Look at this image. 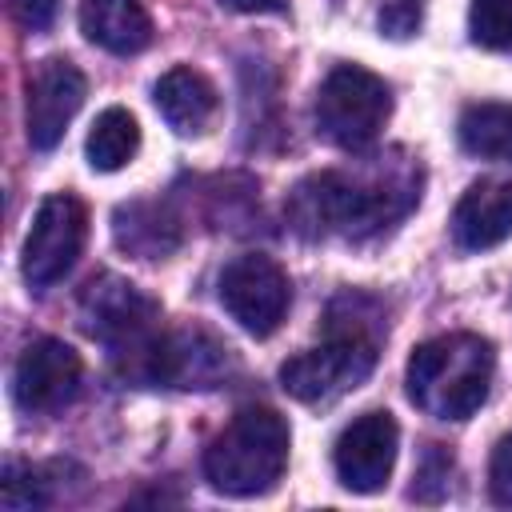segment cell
Returning a JSON list of instances; mask_svg holds the SVG:
<instances>
[{"instance_id": "6da1fadb", "label": "cell", "mask_w": 512, "mask_h": 512, "mask_svg": "<svg viewBox=\"0 0 512 512\" xmlns=\"http://www.w3.org/2000/svg\"><path fill=\"white\" fill-rule=\"evenodd\" d=\"M492 344L472 332L432 336L412 348L408 356V396L420 412L436 420H468L492 384Z\"/></svg>"}, {"instance_id": "7a4b0ae2", "label": "cell", "mask_w": 512, "mask_h": 512, "mask_svg": "<svg viewBox=\"0 0 512 512\" xmlns=\"http://www.w3.org/2000/svg\"><path fill=\"white\" fill-rule=\"evenodd\" d=\"M412 196L416 192L396 196V188L360 184L340 172H312L288 192L284 212H288V224L308 240L364 236V232H376L380 224H388L392 216H400L412 204Z\"/></svg>"}, {"instance_id": "3957f363", "label": "cell", "mask_w": 512, "mask_h": 512, "mask_svg": "<svg viewBox=\"0 0 512 512\" xmlns=\"http://www.w3.org/2000/svg\"><path fill=\"white\" fill-rule=\"evenodd\" d=\"M288 464V424L272 408H240L204 448V476L224 496L268 492Z\"/></svg>"}, {"instance_id": "277c9868", "label": "cell", "mask_w": 512, "mask_h": 512, "mask_svg": "<svg viewBox=\"0 0 512 512\" xmlns=\"http://www.w3.org/2000/svg\"><path fill=\"white\" fill-rule=\"evenodd\" d=\"M80 320L124 368V376L152 384L160 352V304L120 276H96L80 292Z\"/></svg>"}, {"instance_id": "5b68a950", "label": "cell", "mask_w": 512, "mask_h": 512, "mask_svg": "<svg viewBox=\"0 0 512 512\" xmlns=\"http://www.w3.org/2000/svg\"><path fill=\"white\" fill-rule=\"evenodd\" d=\"M376 368V332H364V324H328V340L320 348H308L280 368V384L300 404H324L368 380Z\"/></svg>"}, {"instance_id": "8992f818", "label": "cell", "mask_w": 512, "mask_h": 512, "mask_svg": "<svg viewBox=\"0 0 512 512\" xmlns=\"http://www.w3.org/2000/svg\"><path fill=\"white\" fill-rule=\"evenodd\" d=\"M388 112H392L388 84L360 64H336L320 80L316 132L336 148H348V152L368 148L388 124Z\"/></svg>"}, {"instance_id": "52a82bcc", "label": "cell", "mask_w": 512, "mask_h": 512, "mask_svg": "<svg viewBox=\"0 0 512 512\" xmlns=\"http://www.w3.org/2000/svg\"><path fill=\"white\" fill-rule=\"evenodd\" d=\"M84 236H88L84 204L68 192L44 196L28 224L24 252H20V272L28 288H52L56 280H64L84 248Z\"/></svg>"}, {"instance_id": "ba28073f", "label": "cell", "mask_w": 512, "mask_h": 512, "mask_svg": "<svg viewBox=\"0 0 512 512\" xmlns=\"http://www.w3.org/2000/svg\"><path fill=\"white\" fill-rule=\"evenodd\" d=\"M220 304L248 336H272L292 304V284L272 256L248 252L220 272Z\"/></svg>"}, {"instance_id": "9c48e42d", "label": "cell", "mask_w": 512, "mask_h": 512, "mask_svg": "<svg viewBox=\"0 0 512 512\" xmlns=\"http://www.w3.org/2000/svg\"><path fill=\"white\" fill-rule=\"evenodd\" d=\"M396 444H400V428L388 412H364L356 416L336 448H332V464H336V476L348 492H360V496H372L388 484L392 476V464H396Z\"/></svg>"}, {"instance_id": "30bf717a", "label": "cell", "mask_w": 512, "mask_h": 512, "mask_svg": "<svg viewBox=\"0 0 512 512\" xmlns=\"http://www.w3.org/2000/svg\"><path fill=\"white\" fill-rule=\"evenodd\" d=\"M80 356L56 336L32 340L12 368V396L24 412H56L80 388Z\"/></svg>"}, {"instance_id": "8fae6325", "label": "cell", "mask_w": 512, "mask_h": 512, "mask_svg": "<svg viewBox=\"0 0 512 512\" xmlns=\"http://www.w3.org/2000/svg\"><path fill=\"white\" fill-rule=\"evenodd\" d=\"M84 104V76L68 60H44L28 84V140L32 148L48 152L64 140L72 116Z\"/></svg>"}, {"instance_id": "7c38bea8", "label": "cell", "mask_w": 512, "mask_h": 512, "mask_svg": "<svg viewBox=\"0 0 512 512\" xmlns=\"http://www.w3.org/2000/svg\"><path fill=\"white\" fill-rule=\"evenodd\" d=\"M512 236V180H476L452 208V240L464 252L496 248Z\"/></svg>"}, {"instance_id": "4fadbf2b", "label": "cell", "mask_w": 512, "mask_h": 512, "mask_svg": "<svg viewBox=\"0 0 512 512\" xmlns=\"http://www.w3.org/2000/svg\"><path fill=\"white\" fill-rule=\"evenodd\" d=\"M152 100H156V112L164 116V124L176 136H200L212 124L216 108H220L216 84L196 68H168L156 80Z\"/></svg>"}, {"instance_id": "5bb4252c", "label": "cell", "mask_w": 512, "mask_h": 512, "mask_svg": "<svg viewBox=\"0 0 512 512\" xmlns=\"http://www.w3.org/2000/svg\"><path fill=\"white\" fill-rule=\"evenodd\" d=\"M80 32L112 56H136L152 44V20L140 0H80Z\"/></svg>"}, {"instance_id": "9a60e30c", "label": "cell", "mask_w": 512, "mask_h": 512, "mask_svg": "<svg viewBox=\"0 0 512 512\" xmlns=\"http://www.w3.org/2000/svg\"><path fill=\"white\" fill-rule=\"evenodd\" d=\"M456 136H460L464 152L512 164V104H504V100L468 104L456 120Z\"/></svg>"}, {"instance_id": "2e32d148", "label": "cell", "mask_w": 512, "mask_h": 512, "mask_svg": "<svg viewBox=\"0 0 512 512\" xmlns=\"http://www.w3.org/2000/svg\"><path fill=\"white\" fill-rule=\"evenodd\" d=\"M84 152H88V164L96 172L124 168L140 152V124H136V116L128 108H104L92 120V128H88Z\"/></svg>"}, {"instance_id": "e0dca14e", "label": "cell", "mask_w": 512, "mask_h": 512, "mask_svg": "<svg viewBox=\"0 0 512 512\" xmlns=\"http://www.w3.org/2000/svg\"><path fill=\"white\" fill-rule=\"evenodd\" d=\"M116 244L136 252V256L156 260V256H164V252H172L180 244V232H176V224L160 208L128 204V208L116 212Z\"/></svg>"}, {"instance_id": "ac0fdd59", "label": "cell", "mask_w": 512, "mask_h": 512, "mask_svg": "<svg viewBox=\"0 0 512 512\" xmlns=\"http://www.w3.org/2000/svg\"><path fill=\"white\" fill-rule=\"evenodd\" d=\"M0 500H4L8 512L44 508V504H48V480H44V472L32 468V464L8 460V464H4V480H0Z\"/></svg>"}, {"instance_id": "d6986e66", "label": "cell", "mask_w": 512, "mask_h": 512, "mask_svg": "<svg viewBox=\"0 0 512 512\" xmlns=\"http://www.w3.org/2000/svg\"><path fill=\"white\" fill-rule=\"evenodd\" d=\"M468 32L480 48H508L512 44V0H472L468 8Z\"/></svg>"}, {"instance_id": "ffe728a7", "label": "cell", "mask_w": 512, "mask_h": 512, "mask_svg": "<svg viewBox=\"0 0 512 512\" xmlns=\"http://www.w3.org/2000/svg\"><path fill=\"white\" fill-rule=\"evenodd\" d=\"M424 4L428 0H376V24L380 36L388 40H408L424 24Z\"/></svg>"}, {"instance_id": "44dd1931", "label": "cell", "mask_w": 512, "mask_h": 512, "mask_svg": "<svg viewBox=\"0 0 512 512\" xmlns=\"http://www.w3.org/2000/svg\"><path fill=\"white\" fill-rule=\"evenodd\" d=\"M488 488H492V500H496V504H508V508H512V432H508V436L496 444V452H492Z\"/></svg>"}, {"instance_id": "7402d4cb", "label": "cell", "mask_w": 512, "mask_h": 512, "mask_svg": "<svg viewBox=\"0 0 512 512\" xmlns=\"http://www.w3.org/2000/svg\"><path fill=\"white\" fill-rule=\"evenodd\" d=\"M12 8H16V20H20L28 32H44V28L56 20L60 0H12Z\"/></svg>"}, {"instance_id": "603a6c76", "label": "cell", "mask_w": 512, "mask_h": 512, "mask_svg": "<svg viewBox=\"0 0 512 512\" xmlns=\"http://www.w3.org/2000/svg\"><path fill=\"white\" fill-rule=\"evenodd\" d=\"M232 12H284L288 0H220Z\"/></svg>"}]
</instances>
